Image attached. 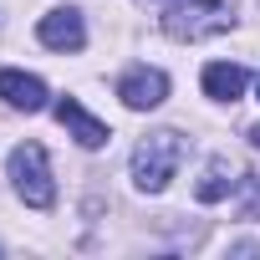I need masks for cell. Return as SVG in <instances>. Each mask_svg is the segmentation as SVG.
Listing matches in <instances>:
<instances>
[{"instance_id": "obj_1", "label": "cell", "mask_w": 260, "mask_h": 260, "mask_svg": "<svg viewBox=\"0 0 260 260\" xmlns=\"http://www.w3.org/2000/svg\"><path fill=\"white\" fill-rule=\"evenodd\" d=\"M230 26H235L230 0H179L164 11V36L174 41H209V36H224Z\"/></svg>"}, {"instance_id": "obj_2", "label": "cell", "mask_w": 260, "mask_h": 260, "mask_svg": "<svg viewBox=\"0 0 260 260\" xmlns=\"http://www.w3.org/2000/svg\"><path fill=\"white\" fill-rule=\"evenodd\" d=\"M179 164H184V138L169 133V127H164V133H148L133 148V184L143 194H164L169 179L179 174Z\"/></svg>"}, {"instance_id": "obj_3", "label": "cell", "mask_w": 260, "mask_h": 260, "mask_svg": "<svg viewBox=\"0 0 260 260\" xmlns=\"http://www.w3.org/2000/svg\"><path fill=\"white\" fill-rule=\"evenodd\" d=\"M11 184L31 209H51L56 204V184L46 169V148L41 143H16L11 148Z\"/></svg>"}, {"instance_id": "obj_4", "label": "cell", "mask_w": 260, "mask_h": 260, "mask_svg": "<svg viewBox=\"0 0 260 260\" xmlns=\"http://www.w3.org/2000/svg\"><path fill=\"white\" fill-rule=\"evenodd\" d=\"M117 97L133 107V112H148V107H158V102L169 97V77H164V72L138 67V72H127V77L117 82Z\"/></svg>"}, {"instance_id": "obj_5", "label": "cell", "mask_w": 260, "mask_h": 260, "mask_svg": "<svg viewBox=\"0 0 260 260\" xmlns=\"http://www.w3.org/2000/svg\"><path fill=\"white\" fill-rule=\"evenodd\" d=\"M56 122L67 127V133H72L82 148H102V143L112 138V133H107V122H97V117H92L77 97H61V102H56Z\"/></svg>"}, {"instance_id": "obj_6", "label": "cell", "mask_w": 260, "mask_h": 260, "mask_svg": "<svg viewBox=\"0 0 260 260\" xmlns=\"http://www.w3.org/2000/svg\"><path fill=\"white\" fill-rule=\"evenodd\" d=\"M36 36H41V46H51V51H82L87 26H82L77 11H51V16H41Z\"/></svg>"}, {"instance_id": "obj_7", "label": "cell", "mask_w": 260, "mask_h": 260, "mask_svg": "<svg viewBox=\"0 0 260 260\" xmlns=\"http://www.w3.org/2000/svg\"><path fill=\"white\" fill-rule=\"evenodd\" d=\"M0 97H6L16 112H41V107H46V82L31 77V72L6 67V72H0Z\"/></svg>"}, {"instance_id": "obj_8", "label": "cell", "mask_w": 260, "mask_h": 260, "mask_svg": "<svg viewBox=\"0 0 260 260\" xmlns=\"http://www.w3.org/2000/svg\"><path fill=\"white\" fill-rule=\"evenodd\" d=\"M245 67H235V61H209L204 67V92L214 97V102H235V97H245Z\"/></svg>"}, {"instance_id": "obj_9", "label": "cell", "mask_w": 260, "mask_h": 260, "mask_svg": "<svg viewBox=\"0 0 260 260\" xmlns=\"http://www.w3.org/2000/svg\"><path fill=\"white\" fill-rule=\"evenodd\" d=\"M235 184H240V179H235L230 158H214V164L204 169V179L194 184V199H199V204H219V199H224V194H230Z\"/></svg>"}, {"instance_id": "obj_10", "label": "cell", "mask_w": 260, "mask_h": 260, "mask_svg": "<svg viewBox=\"0 0 260 260\" xmlns=\"http://www.w3.org/2000/svg\"><path fill=\"white\" fill-rule=\"evenodd\" d=\"M250 143H255V148H260V127H250Z\"/></svg>"}, {"instance_id": "obj_11", "label": "cell", "mask_w": 260, "mask_h": 260, "mask_svg": "<svg viewBox=\"0 0 260 260\" xmlns=\"http://www.w3.org/2000/svg\"><path fill=\"white\" fill-rule=\"evenodd\" d=\"M255 87H260V77H255Z\"/></svg>"}]
</instances>
